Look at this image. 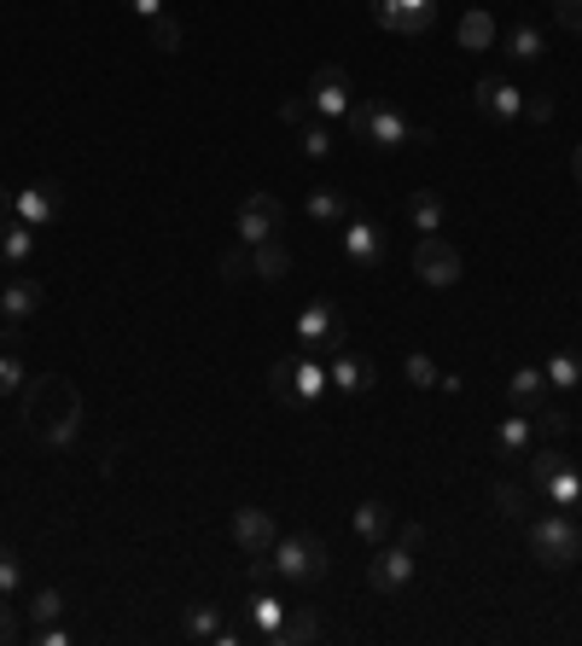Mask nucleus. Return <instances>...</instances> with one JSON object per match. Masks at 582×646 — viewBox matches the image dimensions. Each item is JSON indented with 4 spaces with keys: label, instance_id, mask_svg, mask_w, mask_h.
<instances>
[{
    "label": "nucleus",
    "instance_id": "43",
    "mask_svg": "<svg viewBox=\"0 0 582 646\" xmlns=\"http://www.w3.org/2000/svg\"><path fill=\"white\" fill-rule=\"evenodd\" d=\"M536 425L553 437V443H560V437L571 431V413H560V408H542V413H536Z\"/></svg>",
    "mask_w": 582,
    "mask_h": 646
},
{
    "label": "nucleus",
    "instance_id": "1",
    "mask_svg": "<svg viewBox=\"0 0 582 646\" xmlns=\"http://www.w3.org/2000/svg\"><path fill=\"white\" fill-rule=\"evenodd\" d=\"M23 420H30V431L47 449H70L76 431H82V391H76L70 379L47 373L23 391Z\"/></svg>",
    "mask_w": 582,
    "mask_h": 646
},
{
    "label": "nucleus",
    "instance_id": "9",
    "mask_svg": "<svg viewBox=\"0 0 582 646\" xmlns=\"http://www.w3.org/2000/svg\"><path fill=\"white\" fill-rule=\"evenodd\" d=\"M414 565H420V554H408V548H378L373 565H367V583L378 594H402L414 583Z\"/></svg>",
    "mask_w": 582,
    "mask_h": 646
},
{
    "label": "nucleus",
    "instance_id": "36",
    "mask_svg": "<svg viewBox=\"0 0 582 646\" xmlns=\"http://www.w3.org/2000/svg\"><path fill=\"white\" fill-rule=\"evenodd\" d=\"M542 373H548V384H565V391H571V384L582 379V361H576V355H553Z\"/></svg>",
    "mask_w": 582,
    "mask_h": 646
},
{
    "label": "nucleus",
    "instance_id": "38",
    "mask_svg": "<svg viewBox=\"0 0 582 646\" xmlns=\"http://www.w3.org/2000/svg\"><path fill=\"white\" fill-rule=\"evenodd\" d=\"M560 467H571V460H565L560 449H542V454H530V478H536V483H548V478L560 472Z\"/></svg>",
    "mask_w": 582,
    "mask_h": 646
},
{
    "label": "nucleus",
    "instance_id": "3",
    "mask_svg": "<svg viewBox=\"0 0 582 646\" xmlns=\"http://www.w3.org/2000/svg\"><path fill=\"white\" fill-rule=\"evenodd\" d=\"M274 565H280L286 583H320L326 571H333V554H326V541L297 530V536H280L274 541Z\"/></svg>",
    "mask_w": 582,
    "mask_h": 646
},
{
    "label": "nucleus",
    "instance_id": "23",
    "mask_svg": "<svg viewBox=\"0 0 582 646\" xmlns=\"http://www.w3.org/2000/svg\"><path fill=\"white\" fill-rule=\"evenodd\" d=\"M349 216H356V204H349L344 193H333V187L309 193V222H349Z\"/></svg>",
    "mask_w": 582,
    "mask_h": 646
},
{
    "label": "nucleus",
    "instance_id": "39",
    "mask_svg": "<svg viewBox=\"0 0 582 646\" xmlns=\"http://www.w3.org/2000/svg\"><path fill=\"white\" fill-rule=\"evenodd\" d=\"M18 583H23V565L7 541H0V594H18Z\"/></svg>",
    "mask_w": 582,
    "mask_h": 646
},
{
    "label": "nucleus",
    "instance_id": "20",
    "mask_svg": "<svg viewBox=\"0 0 582 646\" xmlns=\"http://www.w3.org/2000/svg\"><path fill=\"white\" fill-rule=\"evenodd\" d=\"M530 431H536V420H530V413H513V420H501V431H495V454H501V460L524 454V449H530Z\"/></svg>",
    "mask_w": 582,
    "mask_h": 646
},
{
    "label": "nucleus",
    "instance_id": "2",
    "mask_svg": "<svg viewBox=\"0 0 582 646\" xmlns=\"http://www.w3.org/2000/svg\"><path fill=\"white\" fill-rule=\"evenodd\" d=\"M530 559H536L542 571H571V565L582 559L576 519H565V512H542V519H530Z\"/></svg>",
    "mask_w": 582,
    "mask_h": 646
},
{
    "label": "nucleus",
    "instance_id": "42",
    "mask_svg": "<svg viewBox=\"0 0 582 646\" xmlns=\"http://www.w3.org/2000/svg\"><path fill=\"white\" fill-rule=\"evenodd\" d=\"M344 128H349V140H367V128H373V106H349V111H344Z\"/></svg>",
    "mask_w": 582,
    "mask_h": 646
},
{
    "label": "nucleus",
    "instance_id": "19",
    "mask_svg": "<svg viewBox=\"0 0 582 646\" xmlns=\"http://www.w3.org/2000/svg\"><path fill=\"white\" fill-rule=\"evenodd\" d=\"M309 640H320V617L309 606H292L286 624H280V635H274V646H309Z\"/></svg>",
    "mask_w": 582,
    "mask_h": 646
},
{
    "label": "nucleus",
    "instance_id": "33",
    "mask_svg": "<svg viewBox=\"0 0 582 646\" xmlns=\"http://www.w3.org/2000/svg\"><path fill=\"white\" fill-rule=\"evenodd\" d=\"M507 53L513 59H542V30H536V23H519V30H513V41H507Z\"/></svg>",
    "mask_w": 582,
    "mask_h": 646
},
{
    "label": "nucleus",
    "instance_id": "31",
    "mask_svg": "<svg viewBox=\"0 0 582 646\" xmlns=\"http://www.w3.org/2000/svg\"><path fill=\"white\" fill-rule=\"evenodd\" d=\"M402 373H408L414 391H432V384L443 379V373H437V361H432V355H420V350H414L408 361H402Z\"/></svg>",
    "mask_w": 582,
    "mask_h": 646
},
{
    "label": "nucleus",
    "instance_id": "53",
    "mask_svg": "<svg viewBox=\"0 0 582 646\" xmlns=\"http://www.w3.org/2000/svg\"><path fill=\"white\" fill-rule=\"evenodd\" d=\"M0 332H7V326H0Z\"/></svg>",
    "mask_w": 582,
    "mask_h": 646
},
{
    "label": "nucleus",
    "instance_id": "28",
    "mask_svg": "<svg viewBox=\"0 0 582 646\" xmlns=\"http://www.w3.org/2000/svg\"><path fill=\"white\" fill-rule=\"evenodd\" d=\"M268 391H274V402H297V355H280L268 368Z\"/></svg>",
    "mask_w": 582,
    "mask_h": 646
},
{
    "label": "nucleus",
    "instance_id": "7",
    "mask_svg": "<svg viewBox=\"0 0 582 646\" xmlns=\"http://www.w3.org/2000/svg\"><path fill=\"white\" fill-rule=\"evenodd\" d=\"M326 384H333L338 397H367L373 384H378L373 355H362V350H333V368H326Z\"/></svg>",
    "mask_w": 582,
    "mask_h": 646
},
{
    "label": "nucleus",
    "instance_id": "11",
    "mask_svg": "<svg viewBox=\"0 0 582 646\" xmlns=\"http://www.w3.org/2000/svg\"><path fill=\"white\" fill-rule=\"evenodd\" d=\"M297 332H303V339H309V344L344 350V315H338V309L326 303V297H315L309 309H303V315H297Z\"/></svg>",
    "mask_w": 582,
    "mask_h": 646
},
{
    "label": "nucleus",
    "instance_id": "12",
    "mask_svg": "<svg viewBox=\"0 0 582 646\" xmlns=\"http://www.w3.org/2000/svg\"><path fill=\"white\" fill-rule=\"evenodd\" d=\"M472 99H477V111H490L495 123H513V117H524V94L507 82V76H484V82L472 88Z\"/></svg>",
    "mask_w": 582,
    "mask_h": 646
},
{
    "label": "nucleus",
    "instance_id": "26",
    "mask_svg": "<svg viewBox=\"0 0 582 646\" xmlns=\"http://www.w3.org/2000/svg\"><path fill=\"white\" fill-rule=\"evenodd\" d=\"M490 501L501 507V519H513V525H519L524 512H530V489H524V483H513V478H501V483L490 489Z\"/></svg>",
    "mask_w": 582,
    "mask_h": 646
},
{
    "label": "nucleus",
    "instance_id": "45",
    "mask_svg": "<svg viewBox=\"0 0 582 646\" xmlns=\"http://www.w3.org/2000/svg\"><path fill=\"white\" fill-rule=\"evenodd\" d=\"M309 111H315V99H303V94H292L286 106H280V117H286V123H309Z\"/></svg>",
    "mask_w": 582,
    "mask_h": 646
},
{
    "label": "nucleus",
    "instance_id": "37",
    "mask_svg": "<svg viewBox=\"0 0 582 646\" xmlns=\"http://www.w3.org/2000/svg\"><path fill=\"white\" fill-rule=\"evenodd\" d=\"M59 611H65V594H59V588H41L36 600H30V617H36V624H53Z\"/></svg>",
    "mask_w": 582,
    "mask_h": 646
},
{
    "label": "nucleus",
    "instance_id": "46",
    "mask_svg": "<svg viewBox=\"0 0 582 646\" xmlns=\"http://www.w3.org/2000/svg\"><path fill=\"white\" fill-rule=\"evenodd\" d=\"M18 635V617H12V594H0V646Z\"/></svg>",
    "mask_w": 582,
    "mask_h": 646
},
{
    "label": "nucleus",
    "instance_id": "21",
    "mask_svg": "<svg viewBox=\"0 0 582 646\" xmlns=\"http://www.w3.org/2000/svg\"><path fill=\"white\" fill-rule=\"evenodd\" d=\"M454 41H461L466 53H484V47L495 41V18L490 12H466L461 23H454Z\"/></svg>",
    "mask_w": 582,
    "mask_h": 646
},
{
    "label": "nucleus",
    "instance_id": "35",
    "mask_svg": "<svg viewBox=\"0 0 582 646\" xmlns=\"http://www.w3.org/2000/svg\"><path fill=\"white\" fill-rule=\"evenodd\" d=\"M221 280L227 286H239V280H250V245H234L221 256Z\"/></svg>",
    "mask_w": 582,
    "mask_h": 646
},
{
    "label": "nucleus",
    "instance_id": "44",
    "mask_svg": "<svg viewBox=\"0 0 582 646\" xmlns=\"http://www.w3.org/2000/svg\"><path fill=\"white\" fill-rule=\"evenodd\" d=\"M23 384V368H18V355H0V397H12Z\"/></svg>",
    "mask_w": 582,
    "mask_h": 646
},
{
    "label": "nucleus",
    "instance_id": "50",
    "mask_svg": "<svg viewBox=\"0 0 582 646\" xmlns=\"http://www.w3.org/2000/svg\"><path fill=\"white\" fill-rule=\"evenodd\" d=\"M129 7H135L140 18H158V12H164V0H129Z\"/></svg>",
    "mask_w": 582,
    "mask_h": 646
},
{
    "label": "nucleus",
    "instance_id": "48",
    "mask_svg": "<svg viewBox=\"0 0 582 646\" xmlns=\"http://www.w3.org/2000/svg\"><path fill=\"white\" fill-rule=\"evenodd\" d=\"M524 111L536 117V123H548V117H553V99H548V94H536V99H524Z\"/></svg>",
    "mask_w": 582,
    "mask_h": 646
},
{
    "label": "nucleus",
    "instance_id": "5",
    "mask_svg": "<svg viewBox=\"0 0 582 646\" xmlns=\"http://www.w3.org/2000/svg\"><path fill=\"white\" fill-rule=\"evenodd\" d=\"M286 234V204L274 193H250L239 204V245H263V239H280Z\"/></svg>",
    "mask_w": 582,
    "mask_h": 646
},
{
    "label": "nucleus",
    "instance_id": "18",
    "mask_svg": "<svg viewBox=\"0 0 582 646\" xmlns=\"http://www.w3.org/2000/svg\"><path fill=\"white\" fill-rule=\"evenodd\" d=\"M391 530H396V512H391L385 501H362V507H356V536H362V541H373V548H385V541H391Z\"/></svg>",
    "mask_w": 582,
    "mask_h": 646
},
{
    "label": "nucleus",
    "instance_id": "4",
    "mask_svg": "<svg viewBox=\"0 0 582 646\" xmlns=\"http://www.w3.org/2000/svg\"><path fill=\"white\" fill-rule=\"evenodd\" d=\"M461 251H454L443 234H420V245H414V274L425 280V286H437V292H448V286H461Z\"/></svg>",
    "mask_w": 582,
    "mask_h": 646
},
{
    "label": "nucleus",
    "instance_id": "25",
    "mask_svg": "<svg viewBox=\"0 0 582 646\" xmlns=\"http://www.w3.org/2000/svg\"><path fill=\"white\" fill-rule=\"evenodd\" d=\"M507 391H513V402H519L524 413H536V408H542V391H548V373H542V368H519Z\"/></svg>",
    "mask_w": 582,
    "mask_h": 646
},
{
    "label": "nucleus",
    "instance_id": "52",
    "mask_svg": "<svg viewBox=\"0 0 582 646\" xmlns=\"http://www.w3.org/2000/svg\"><path fill=\"white\" fill-rule=\"evenodd\" d=\"M571 512H576V519H582V496H576V501H571Z\"/></svg>",
    "mask_w": 582,
    "mask_h": 646
},
{
    "label": "nucleus",
    "instance_id": "17",
    "mask_svg": "<svg viewBox=\"0 0 582 646\" xmlns=\"http://www.w3.org/2000/svg\"><path fill=\"white\" fill-rule=\"evenodd\" d=\"M0 315H7L12 326L36 321L41 315V286H36V280H7V292H0Z\"/></svg>",
    "mask_w": 582,
    "mask_h": 646
},
{
    "label": "nucleus",
    "instance_id": "29",
    "mask_svg": "<svg viewBox=\"0 0 582 646\" xmlns=\"http://www.w3.org/2000/svg\"><path fill=\"white\" fill-rule=\"evenodd\" d=\"M146 41L158 47V53H181V23H175L169 12H158V18H146Z\"/></svg>",
    "mask_w": 582,
    "mask_h": 646
},
{
    "label": "nucleus",
    "instance_id": "8",
    "mask_svg": "<svg viewBox=\"0 0 582 646\" xmlns=\"http://www.w3.org/2000/svg\"><path fill=\"white\" fill-rule=\"evenodd\" d=\"M367 140H373V146H385V151H396V146H425V140H432V128L408 123V117L391 111V106H373V128H367Z\"/></svg>",
    "mask_w": 582,
    "mask_h": 646
},
{
    "label": "nucleus",
    "instance_id": "41",
    "mask_svg": "<svg viewBox=\"0 0 582 646\" xmlns=\"http://www.w3.org/2000/svg\"><path fill=\"white\" fill-rule=\"evenodd\" d=\"M553 23L571 36H582V0H553Z\"/></svg>",
    "mask_w": 582,
    "mask_h": 646
},
{
    "label": "nucleus",
    "instance_id": "47",
    "mask_svg": "<svg viewBox=\"0 0 582 646\" xmlns=\"http://www.w3.org/2000/svg\"><path fill=\"white\" fill-rule=\"evenodd\" d=\"M396 548L420 554V548H425V530H420V525H402V530H396Z\"/></svg>",
    "mask_w": 582,
    "mask_h": 646
},
{
    "label": "nucleus",
    "instance_id": "40",
    "mask_svg": "<svg viewBox=\"0 0 582 646\" xmlns=\"http://www.w3.org/2000/svg\"><path fill=\"white\" fill-rule=\"evenodd\" d=\"M303 158H326V151H333V135H326V128L320 123H309V128H303Z\"/></svg>",
    "mask_w": 582,
    "mask_h": 646
},
{
    "label": "nucleus",
    "instance_id": "27",
    "mask_svg": "<svg viewBox=\"0 0 582 646\" xmlns=\"http://www.w3.org/2000/svg\"><path fill=\"white\" fill-rule=\"evenodd\" d=\"M408 222L420 227V234H437V227H443V198L437 193H414L408 198Z\"/></svg>",
    "mask_w": 582,
    "mask_h": 646
},
{
    "label": "nucleus",
    "instance_id": "34",
    "mask_svg": "<svg viewBox=\"0 0 582 646\" xmlns=\"http://www.w3.org/2000/svg\"><path fill=\"white\" fill-rule=\"evenodd\" d=\"M216 629H221V611L216 606H193L187 611V635L193 640H216Z\"/></svg>",
    "mask_w": 582,
    "mask_h": 646
},
{
    "label": "nucleus",
    "instance_id": "24",
    "mask_svg": "<svg viewBox=\"0 0 582 646\" xmlns=\"http://www.w3.org/2000/svg\"><path fill=\"white\" fill-rule=\"evenodd\" d=\"M36 251V227L30 222H0V256H7V263H23V256Z\"/></svg>",
    "mask_w": 582,
    "mask_h": 646
},
{
    "label": "nucleus",
    "instance_id": "30",
    "mask_svg": "<svg viewBox=\"0 0 582 646\" xmlns=\"http://www.w3.org/2000/svg\"><path fill=\"white\" fill-rule=\"evenodd\" d=\"M320 391H326V368H320V361H309V355H297V402L309 408Z\"/></svg>",
    "mask_w": 582,
    "mask_h": 646
},
{
    "label": "nucleus",
    "instance_id": "22",
    "mask_svg": "<svg viewBox=\"0 0 582 646\" xmlns=\"http://www.w3.org/2000/svg\"><path fill=\"white\" fill-rule=\"evenodd\" d=\"M250 617H257V640H274V635H280V624H286V606L274 600L268 588H257V594H250Z\"/></svg>",
    "mask_w": 582,
    "mask_h": 646
},
{
    "label": "nucleus",
    "instance_id": "16",
    "mask_svg": "<svg viewBox=\"0 0 582 646\" xmlns=\"http://www.w3.org/2000/svg\"><path fill=\"white\" fill-rule=\"evenodd\" d=\"M286 274H292V251H286L280 239L250 245V280H263V286H280Z\"/></svg>",
    "mask_w": 582,
    "mask_h": 646
},
{
    "label": "nucleus",
    "instance_id": "13",
    "mask_svg": "<svg viewBox=\"0 0 582 646\" xmlns=\"http://www.w3.org/2000/svg\"><path fill=\"white\" fill-rule=\"evenodd\" d=\"M344 256H349L356 268H378V263H385V234H378L373 222L349 216V222H344Z\"/></svg>",
    "mask_w": 582,
    "mask_h": 646
},
{
    "label": "nucleus",
    "instance_id": "49",
    "mask_svg": "<svg viewBox=\"0 0 582 646\" xmlns=\"http://www.w3.org/2000/svg\"><path fill=\"white\" fill-rule=\"evenodd\" d=\"M12 216H18V193L0 187V222H12Z\"/></svg>",
    "mask_w": 582,
    "mask_h": 646
},
{
    "label": "nucleus",
    "instance_id": "10",
    "mask_svg": "<svg viewBox=\"0 0 582 646\" xmlns=\"http://www.w3.org/2000/svg\"><path fill=\"white\" fill-rule=\"evenodd\" d=\"M234 541L245 548V559H250V554H274V541H280V530H274V512L239 507V512H234Z\"/></svg>",
    "mask_w": 582,
    "mask_h": 646
},
{
    "label": "nucleus",
    "instance_id": "15",
    "mask_svg": "<svg viewBox=\"0 0 582 646\" xmlns=\"http://www.w3.org/2000/svg\"><path fill=\"white\" fill-rule=\"evenodd\" d=\"M59 204H65L59 180H36V187H23V193H18V222H30V227H47V222L59 216Z\"/></svg>",
    "mask_w": 582,
    "mask_h": 646
},
{
    "label": "nucleus",
    "instance_id": "14",
    "mask_svg": "<svg viewBox=\"0 0 582 646\" xmlns=\"http://www.w3.org/2000/svg\"><path fill=\"white\" fill-rule=\"evenodd\" d=\"M309 99H315V111L344 117V111H349V76H344L338 65H320L315 82H309Z\"/></svg>",
    "mask_w": 582,
    "mask_h": 646
},
{
    "label": "nucleus",
    "instance_id": "32",
    "mask_svg": "<svg viewBox=\"0 0 582 646\" xmlns=\"http://www.w3.org/2000/svg\"><path fill=\"white\" fill-rule=\"evenodd\" d=\"M542 489H548V496H553V507H571V501L582 496V478H576L571 467H560V472H553V478H548Z\"/></svg>",
    "mask_w": 582,
    "mask_h": 646
},
{
    "label": "nucleus",
    "instance_id": "6",
    "mask_svg": "<svg viewBox=\"0 0 582 646\" xmlns=\"http://www.w3.org/2000/svg\"><path fill=\"white\" fill-rule=\"evenodd\" d=\"M373 18L391 36H425L437 23V0H373Z\"/></svg>",
    "mask_w": 582,
    "mask_h": 646
},
{
    "label": "nucleus",
    "instance_id": "51",
    "mask_svg": "<svg viewBox=\"0 0 582 646\" xmlns=\"http://www.w3.org/2000/svg\"><path fill=\"white\" fill-rule=\"evenodd\" d=\"M571 175H576V187H582V146L571 151Z\"/></svg>",
    "mask_w": 582,
    "mask_h": 646
}]
</instances>
